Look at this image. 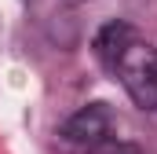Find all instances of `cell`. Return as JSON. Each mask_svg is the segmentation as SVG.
I'll list each match as a JSON object with an SVG mask.
<instances>
[{
  "instance_id": "6da1fadb",
  "label": "cell",
  "mask_w": 157,
  "mask_h": 154,
  "mask_svg": "<svg viewBox=\"0 0 157 154\" xmlns=\"http://www.w3.org/2000/svg\"><path fill=\"white\" fill-rule=\"evenodd\" d=\"M95 55L121 77L124 92L143 110H157V48L150 40H143L128 22H110L95 37Z\"/></svg>"
},
{
  "instance_id": "7a4b0ae2",
  "label": "cell",
  "mask_w": 157,
  "mask_h": 154,
  "mask_svg": "<svg viewBox=\"0 0 157 154\" xmlns=\"http://www.w3.org/2000/svg\"><path fill=\"white\" fill-rule=\"evenodd\" d=\"M113 132V114L102 107V103H91V107H80L77 114L62 125V136L70 143H80V147H91L99 140H106Z\"/></svg>"
},
{
  "instance_id": "3957f363",
  "label": "cell",
  "mask_w": 157,
  "mask_h": 154,
  "mask_svg": "<svg viewBox=\"0 0 157 154\" xmlns=\"http://www.w3.org/2000/svg\"><path fill=\"white\" fill-rule=\"evenodd\" d=\"M88 154H139L132 143H124V140H113V136H106V140H99V143H91Z\"/></svg>"
}]
</instances>
